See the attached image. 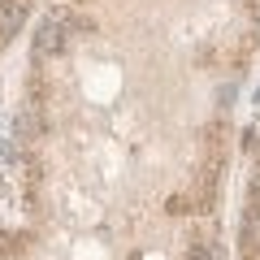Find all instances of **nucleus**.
I'll use <instances>...</instances> for the list:
<instances>
[{
	"label": "nucleus",
	"mask_w": 260,
	"mask_h": 260,
	"mask_svg": "<svg viewBox=\"0 0 260 260\" xmlns=\"http://www.w3.org/2000/svg\"><path fill=\"white\" fill-rule=\"evenodd\" d=\"M191 260H225V247H221V243H213V239H208V243H195Z\"/></svg>",
	"instance_id": "obj_5"
},
{
	"label": "nucleus",
	"mask_w": 260,
	"mask_h": 260,
	"mask_svg": "<svg viewBox=\"0 0 260 260\" xmlns=\"http://www.w3.org/2000/svg\"><path fill=\"white\" fill-rule=\"evenodd\" d=\"M65 30H70V13H65V9L48 13V18L39 22V30H35V52L39 56L61 52V48H65Z\"/></svg>",
	"instance_id": "obj_1"
},
{
	"label": "nucleus",
	"mask_w": 260,
	"mask_h": 260,
	"mask_svg": "<svg viewBox=\"0 0 260 260\" xmlns=\"http://www.w3.org/2000/svg\"><path fill=\"white\" fill-rule=\"evenodd\" d=\"M13 135L18 139H39V117H35V109H18V117H13Z\"/></svg>",
	"instance_id": "obj_3"
},
{
	"label": "nucleus",
	"mask_w": 260,
	"mask_h": 260,
	"mask_svg": "<svg viewBox=\"0 0 260 260\" xmlns=\"http://www.w3.org/2000/svg\"><path fill=\"white\" fill-rule=\"evenodd\" d=\"M243 243L247 247H260V208H247L243 213Z\"/></svg>",
	"instance_id": "obj_4"
},
{
	"label": "nucleus",
	"mask_w": 260,
	"mask_h": 260,
	"mask_svg": "<svg viewBox=\"0 0 260 260\" xmlns=\"http://www.w3.org/2000/svg\"><path fill=\"white\" fill-rule=\"evenodd\" d=\"M22 18H26V5L22 0H0V35H18Z\"/></svg>",
	"instance_id": "obj_2"
}]
</instances>
